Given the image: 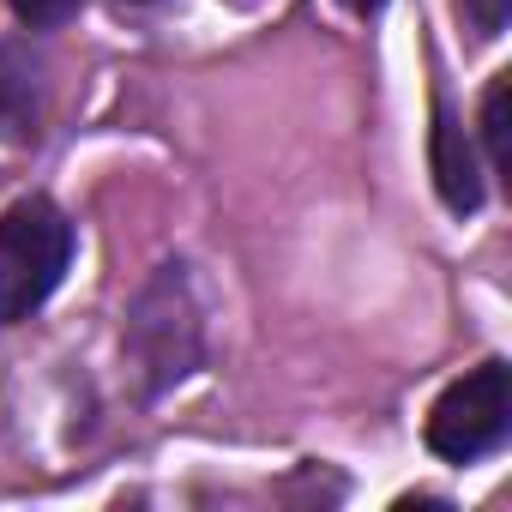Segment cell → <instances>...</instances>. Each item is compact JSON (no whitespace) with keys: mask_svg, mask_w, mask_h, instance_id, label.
I'll return each instance as SVG.
<instances>
[{"mask_svg":"<svg viewBox=\"0 0 512 512\" xmlns=\"http://www.w3.org/2000/svg\"><path fill=\"white\" fill-rule=\"evenodd\" d=\"M121 350L145 398H163L205 362V302H199V278L187 260H163L151 284L133 296Z\"/></svg>","mask_w":512,"mask_h":512,"instance_id":"6da1fadb","label":"cell"},{"mask_svg":"<svg viewBox=\"0 0 512 512\" xmlns=\"http://www.w3.org/2000/svg\"><path fill=\"white\" fill-rule=\"evenodd\" d=\"M73 266V223L55 199L31 193L0 211V326L31 320Z\"/></svg>","mask_w":512,"mask_h":512,"instance_id":"7a4b0ae2","label":"cell"},{"mask_svg":"<svg viewBox=\"0 0 512 512\" xmlns=\"http://www.w3.org/2000/svg\"><path fill=\"white\" fill-rule=\"evenodd\" d=\"M512 428V374L500 356H488L482 368H470L458 386H446L428 410V452L446 464H476L488 458Z\"/></svg>","mask_w":512,"mask_h":512,"instance_id":"3957f363","label":"cell"},{"mask_svg":"<svg viewBox=\"0 0 512 512\" xmlns=\"http://www.w3.org/2000/svg\"><path fill=\"white\" fill-rule=\"evenodd\" d=\"M428 163H434V187H440V199H446V211H452V217L482 211V169H476V151H470V139H464V127L452 121V109H446V103L434 109Z\"/></svg>","mask_w":512,"mask_h":512,"instance_id":"277c9868","label":"cell"},{"mask_svg":"<svg viewBox=\"0 0 512 512\" xmlns=\"http://www.w3.org/2000/svg\"><path fill=\"white\" fill-rule=\"evenodd\" d=\"M0 121L13 133H31L37 121V67L25 49H0Z\"/></svg>","mask_w":512,"mask_h":512,"instance_id":"5b68a950","label":"cell"},{"mask_svg":"<svg viewBox=\"0 0 512 512\" xmlns=\"http://www.w3.org/2000/svg\"><path fill=\"white\" fill-rule=\"evenodd\" d=\"M506 79H512V73H494L488 91H482V145H488V169H494V175H512V145H506Z\"/></svg>","mask_w":512,"mask_h":512,"instance_id":"8992f818","label":"cell"},{"mask_svg":"<svg viewBox=\"0 0 512 512\" xmlns=\"http://www.w3.org/2000/svg\"><path fill=\"white\" fill-rule=\"evenodd\" d=\"M7 7H13L31 31H55V25H67V19L85 7V0H7Z\"/></svg>","mask_w":512,"mask_h":512,"instance_id":"52a82bcc","label":"cell"},{"mask_svg":"<svg viewBox=\"0 0 512 512\" xmlns=\"http://www.w3.org/2000/svg\"><path fill=\"white\" fill-rule=\"evenodd\" d=\"M458 13L470 19L476 37H500V31H506V13H512V0H458Z\"/></svg>","mask_w":512,"mask_h":512,"instance_id":"ba28073f","label":"cell"},{"mask_svg":"<svg viewBox=\"0 0 512 512\" xmlns=\"http://www.w3.org/2000/svg\"><path fill=\"white\" fill-rule=\"evenodd\" d=\"M344 7H350L356 19H374V13H386V0H344Z\"/></svg>","mask_w":512,"mask_h":512,"instance_id":"9c48e42d","label":"cell"},{"mask_svg":"<svg viewBox=\"0 0 512 512\" xmlns=\"http://www.w3.org/2000/svg\"><path fill=\"white\" fill-rule=\"evenodd\" d=\"M133 7H151V0H133Z\"/></svg>","mask_w":512,"mask_h":512,"instance_id":"30bf717a","label":"cell"}]
</instances>
